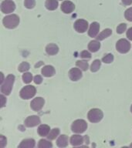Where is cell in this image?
I'll use <instances>...</instances> for the list:
<instances>
[{
  "instance_id": "16",
  "label": "cell",
  "mask_w": 132,
  "mask_h": 148,
  "mask_svg": "<svg viewBox=\"0 0 132 148\" xmlns=\"http://www.w3.org/2000/svg\"><path fill=\"white\" fill-rule=\"evenodd\" d=\"M36 142L33 139H25L23 140L19 145V148H33L35 147Z\"/></svg>"
},
{
  "instance_id": "22",
  "label": "cell",
  "mask_w": 132,
  "mask_h": 148,
  "mask_svg": "<svg viewBox=\"0 0 132 148\" xmlns=\"http://www.w3.org/2000/svg\"><path fill=\"white\" fill-rule=\"evenodd\" d=\"M58 2L57 0H46V8L48 10L53 11L57 9Z\"/></svg>"
},
{
  "instance_id": "41",
  "label": "cell",
  "mask_w": 132,
  "mask_h": 148,
  "mask_svg": "<svg viewBox=\"0 0 132 148\" xmlns=\"http://www.w3.org/2000/svg\"><path fill=\"white\" fill-rule=\"evenodd\" d=\"M130 147H132V144H131V145H130Z\"/></svg>"
},
{
  "instance_id": "10",
  "label": "cell",
  "mask_w": 132,
  "mask_h": 148,
  "mask_svg": "<svg viewBox=\"0 0 132 148\" xmlns=\"http://www.w3.org/2000/svg\"><path fill=\"white\" fill-rule=\"evenodd\" d=\"M24 123L27 127H34L40 123V119L38 116H30L25 119Z\"/></svg>"
},
{
  "instance_id": "4",
  "label": "cell",
  "mask_w": 132,
  "mask_h": 148,
  "mask_svg": "<svg viewBox=\"0 0 132 148\" xmlns=\"http://www.w3.org/2000/svg\"><path fill=\"white\" fill-rule=\"evenodd\" d=\"M104 114L100 109H91L87 114V118L91 123H98L103 119Z\"/></svg>"
},
{
  "instance_id": "40",
  "label": "cell",
  "mask_w": 132,
  "mask_h": 148,
  "mask_svg": "<svg viewBox=\"0 0 132 148\" xmlns=\"http://www.w3.org/2000/svg\"><path fill=\"white\" fill-rule=\"evenodd\" d=\"M131 113H132V105L131 106Z\"/></svg>"
},
{
  "instance_id": "20",
  "label": "cell",
  "mask_w": 132,
  "mask_h": 148,
  "mask_svg": "<svg viewBox=\"0 0 132 148\" xmlns=\"http://www.w3.org/2000/svg\"><path fill=\"white\" fill-rule=\"evenodd\" d=\"M100 48V43L98 42V40H92L88 44V49L92 53L97 52Z\"/></svg>"
},
{
  "instance_id": "30",
  "label": "cell",
  "mask_w": 132,
  "mask_h": 148,
  "mask_svg": "<svg viewBox=\"0 0 132 148\" xmlns=\"http://www.w3.org/2000/svg\"><path fill=\"white\" fill-rule=\"evenodd\" d=\"M25 8L27 9H32L36 5V1L35 0H25L24 2Z\"/></svg>"
},
{
  "instance_id": "33",
  "label": "cell",
  "mask_w": 132,
  "mask_h": 148,
  "mask_svg": "<svg viewBox=\"0 0 132 148\" xmlns=\"http://www.w3.org/2000/svg\"><path fill=\"white\" fill-rule=\"evenodd\" d=\"M7 140L3 135H0V147L4 148L5 146L6 145Z\"/></svg>"
},
{
  "instance_id": "24",
  "label": "cell",
  "mask_w": 132,
  "mask_h": 148,
  "mask_svg": "<svg viewBox=\"0 0 132 148\" xmlns=\"http://www.w3.org/2000/svg\"><path fill=\"white\" fill-rule=\"evenodd\" d=\"M76 66L79 67L81 70H83V71H87L89 68V64H88L87 62H86V61H81V60H78V61H76Z\"/></svg>"
},
{
  "instance_id": "6",
  "label": "cell",
  "mask_w": 132,
  "mask_h": 148,
  "mask_svg": "<svg viewBox=\"0 0 132 148\" xmlns=\"http://www.w3.org/2000/svg\"><path fill=\"white\" fill-rule=\"evenodd\" d=\"M116 49L120 53H127L129 52L131 49V44L127 39H120L118 40L116 44Z\"/></svg>"
},
{
  "instance_id": "2",
  "label": "cell",
  "mask_w": 132,
  "mask_h": 148,
  "mask_svg": "<svg viewBox=\"0 0 132 148\" xmlns=\"http://www.w3.org/2000/svg\"><path fill=\"white\" fill-rule=\"evenodd\" d=\"M3 24H4L5 27L8 28V29H15L17 27L19 23V18L17 15L12 14V15H9V16H6L3 18Z\"/></svg>"
},
{
  "instance_id": "26",
  "label": "cell",
  "mask_w": 132,
  "mask_h": 148,
  "mask_svg": "<svg viewBox=\"0 0 132 148\" xmlns=\"http://www.w3.org/2000/svg\"><path fill=\"white\" fill-rule=\"evenodd\" d=\"M100 65H101V62L99 60H96L93 62L91 66H90V70L93 73H95L99 70L100 67Z\"/></svg>"
},
{
  "instance_id": "9",
  "label": "cell",
  "mask_w": 132,
  "mask_h": 148,
  "mask_svg": "<svg viewBox=\"0 0 132 148\" xmlns=\"http://www.w3.org/2000/svg\"><path fill=\"white\" fill-rule=\"evenodd\" d=\"M44 103H45V101H44L43 98L36 97L32 99V101L30 103V107L34 111H39L43 108Z\"/></svg>"
},
{
  "instance_id": "31",
  "label": "cell",
  "mask_w": 132,
  "mask_h": 148,
  "mask_svg": "<svg viewBox=\"0 0 132 148\" xmlns=\"http://www.w3.org/2000/svg\"><path fill=\"white\" fill-rule=\"evenodd\" d=\"M125 18L127 19V21H130V22H132V7L127 9L126 11H125L124 13Z\"/></svg>"
},
{
  "instance_id": "11",
  "label": "cell",
  "mask_w": 132,
  "mask_h": 148,
  "mask_svg": "<svg viewBox=\"0 0 132 148\" xmlns=\"http://www.w3.org/2000/svg\"><path fill=\"white\" fill-rule=\"evenodd\" d=\"M74 9H75V5L70 1H64L61 5V10L66 14L71 13L74 12Z\"/></svg>"
},
{
  "instance_id": "35",
  "label": "cell",
  "mask_w": 132,
  "mask_h": 148,
  "mask_svg": "<svg viewBox=\"0 0 132 148\" xmlns=\"http://www.w3.org/2000/svg\"><path fill=\"white\" fill-rule=\"evenodd\" d=\"M33 80H34V83L36 84H40L43 82V79H42V77L39 75H37V76H35Z\"/></svg>"
},
{
  "instance_id": "5",
  "label": "cell",
  "mask_w": 132,
  "mask_h": 148,
  "mask_svg": "<svg viewBox=\"0 0 132 148\" xmlns=\"http://www.w3.org/2000/svg\"><path fill=\"white\" fill-rule=\"evenodd\" d=\"M87 128V123L84 120H75L71 126L72 131L76 134H82Z\"/></svg>"
},
{
  "instance_id": "17",
  "label": "cell",
  "mask_w": 132,
  "mask_h": 148,
  "mask_svg": "<svg viewBox=\"0 0 132 148\" xmlns=\"http://www.w3.org/2000/svg\"><path fill=\"white\" fill-rule=\"evenodd\" d=\"M50 132V127L46 124H42L38 127V134L41 136H47Z\"/></svg>"
},
{
  "instance_id": "21",
  "label": "cell",
  "mask_w": 132,
  "mask_h": 148,
  "mask_svg": "<svg viewBox=\"0 0 132 148\" xmlns=\"http://www.w3.org/2000/svg\"><path fill=\"white\" fill-rule=\"evenodd\" d=\"M111 34H112V30L110 29H106L103 30L96 38L98 41H101V40H104V39L110 36Z\"/></svg>"
},
{
  "instance_id": "28",
  "label": "cell",
  "mask_w": 132,
  "mask_h": 148,
  "mask_svg": "<svg viewBox=\"0 0 132 148\" xmlns=\"http://www.w3.org/2000/svg\"><path fill=\"white\" fill-rule=\"evenodd\" d=\"M23 80L25 83H30L32 80V75L30 73H25L23 75Z\"/></svg>"
},
{
  "instance_id": "25",
  "label": "cell",
  "mask_w": 132,
  "mask_h": 148,
  "mask_svg": "<svg viewBox=\"0 0 132 148\" xmlns=\"http://www.w3.org/2000/svg\"><path fill=\"white\" fill-rule=\"evenodd\" d=\"M60 134V130L58 128H54L50 132V134H48L47 136V138L50 140H54L58 136V135Z\"/></svg>"
},
{
  "instance_id": "7",
  "label": "cell",
  "mask_w": 132,
  "mask_h": 148,
  "mask_svg": "<svg viewBox=\"0 0 132 148\" xmlns=\"http://www.w3.org/2000/svg\"><path fill=\"white\" fill-rule=\"evenodd\" d=\"M16 9V5L11 0H5L1 4V10L2 13H11Z\"/></svg>"
},
{
  "instance_id": "37",
  "label": "cell",
  "mask_w": 132,
  "mask_h": 148,
  "mask_svg": "<svg viewBox=\"0 0 132 148\" xmlns=\"http://www.w3.org/2000/svg\"><path fill=\"white\" fill-rule=\"evenodd\" d=\"M1 100H2V105H1V107H3V106L6 105V99L5 98V97L3 95H1Z\"/></svg>"
},
{
  "instance_id": "23",
  "label": "cell",
  "mask_w": 132,
  "mask_h": 148,
  "mask_svg": "<svg viewBox=\"0 0 132 148\" xmlns=\"http://www.w3.org/2000/svg\"><path fill=\"white\" fill-rule=\"evenodd\" d=\"M53 147V144L50 141L42 139L39 141L38 143V147L39 148H51Z\"/></svg>"
},
{
  "instance_id": "13",
  "label": "cell",
  "mask_w": 132,
  "mask_h": 148,
  "mask_svg": "<svg viewBox=\"0 0 132 148\" xmlns=\"http://www.w3.org/2000/svg\"><path fill=\"white\" fill-rule=\"evenodd\" d=\"M100 30V25L99 23H97V22H94V23H92L90 24V29H89V31H88V35L89 36L92 37H96L97 35L98 34Z\"/></svg>"
},
{
  "instance_id": "15",
  "label": "cell",
  "mask_w": 132,
  "mask_h": 148,
  "mask_svg": "<svg viewBox=\"0 0 132 148\" xmlns=\"http://www.w3.org/2000/svg\"><path fill=\"white\" fill-rule=\"evenodd\" d=\"M56 71L54 67L52 66H45L42 69V74L46 77H51L55 74Z\"/></svg>"
},
{
  "instance_id": "36",
  "label": "cell",
  "mask_w": 132,
  "mask_h": 148,
  "mask_svg": "<svg viewBox=\"0 0 132 148\" xmlns=\"http://www.w3.org/2000/svg\"><path fill=\"white\" fill-rule=\"evenodd\" d=\"M127 37L131 41H132V27L130 28L127 31Z\"/></svg>"
},
{
  "instance_id": "27",
  "label": "cell",
  "mask_w": 132,
  "mask_h": 148,
  "mask_svg": "<svg viewBox=\"0 0 132 148\" xmlns=\"http://www.w3.org/2000/svg\"><path fill=\"white\" fill-rule=\"evenodd\" d=\"M30 68V64L28 63L27 62H23L21 63L19 66V68H18V70L19 72H25V71H28Z\"/></svg>"
},
{
  "instance_id": "39",
  "label": "cell",
  "mask_w": 132,
  "mask_h": 148,
  "mask_svg": "<svg viewBox=\"0 0 132 148\" xmlns=\"http://www.w3.org/2000/svg\"><path fill=\"white\" fill-rule=\"evenodd\" d=\"M1 76H2V80H1V84L3 83V81H4V76H3V73H1Z\"/></svg>"
},
{
  "instance_id": "1",
  "label": "cell",
  "mask_w": 132,
  "mask_h": 148,
  "mask_svg": "<svg viewBox=\"0 0 132 148\" xmlns=\"http://www.w3.org/2000/svg\"><path fill=\"white\" fill-rule=\"evenodd\" d=\"M14 81H15V76L12 74H9L7 76V77L5 79L4 83L1 86V92L2 94L8 95L10 94L12 91V86H13Z\"/></svg>"
},
{
  "instance_id": "34",
  "label": "cell",
  "mask_w": 132,
  "mask_h": 148,
  "mask_svg": "<svg viewBox=\"0 0 132 148\" xmlns=\"http://www.w3.org/2000/svg\"><path fill=\"white\" fill-rule=\"evenodd\" d=\"M80 56L82 58H83V59H90L91 58V54L88 51L84 50L81 52Z\"/></svg>"
},
{
  "instance_id": "8",
  "label": "cell",
  "mask_w": 132,
  "mask_h": 148,
  "mask_svg": "<svg viewBox=\"0 0 132 148\" xmlns=\"http://www.w3.org/2000/svg\"><path fill=\"white\" fill-rule=\"evenodd\" d=\"M74 27L77 32L83 33L87 30L88 22L84 19H78L74 23Z\"/></svg>"
},
{
  "instance_id": "18",
  "label": "cell",
  "mask_w": 132,
  "mask_h": 148,
  "mask_svg": "<svg viewBox=\"0 0 132 148\" xmlns=\"http://www.w3.org/2000/svg\"><path fill=\"white\" fill-rule=\"evenodd\" d=\"M46 53L50 56H53L57 54L59 52V47H58L56 44L50 43L47 45L46 47Z\"/></svg>"
},
{
  "instance_id": "12",
  "label": "cell",
  "mask_w": 132,
  "mask_h": 148,
  "mask_svg": "<svg viewBox=\"0 0 132 148\" xmlns=\"http://www.w3.org/2000/svg\"><path fill=\"white\" fill-rule=\"evenodd\" d=\"M69 76L73 81H77L82 77V72L79 68H72L69 72Z\"/></svg>"
},
{
  "instance_id": "32",
  "label": "cell",
  "mask_w": 132,
  "mask_h": 148,
  "mask_svg": "<svg viewBox=\"0 0 132 148\" xmlns=\"http://www.w3.org/2000/svg\"><path fill=\"white\" fill-rule=\"evenodd\" d=\"M127 29V25L125 23H121L117 27V33L118 34H122Z\"/></svg>"
},
{
  "instance_id": "3",
  "label": "cell",
  "mask_w": 132,
  "mask_h": 148,
  "mask_svg": "<svg viewBox=\"0 0 132 148\" xmlns=\"http://www.w3.org/2000/svg\"><path fill=\"white\" fill-rule=\"evenodd\" d=\"M36 92V90L35 86L32 85H28L20 90L19 95L21 98H23V99H29L34 97Z\"/></svg>"
},
{
  "instance_id": "29",
  "label": "cell",
  "mask_w": 132,
  "mask_h": 148,
  "mask_svg": "<svg viewBox=\"0 0 132 148\" xmlns=\"http://www.w3.org/2000/svg\"><path fill=\"white\" fill-rule=\"evenodd\" d=\"M102 61L105 63H111L113 61V56L111 53H109V54L105 56L104 57H103Z\"/></svg>"
},
{
  "instance_id": "38",
  "label": "cell",
  "mask_w": 132,
  "mask_h": 148,
  "mask_svg": "<svg viewBox=\"0 0 132 148\" xmlns=\"http://www.w3.org/2000/svg\"><path fill=\"white\" fill-rule=\"evenodd\" d=\"M122 2L125 5H130L132 4V0H122Z\"/></svg>"
},
{
  "instance_id": "14",
  "label": "cell",
  "mask_w": 132,
  "mask_h": 148,
  "mask_svg": "<svg viewBox=\"0 0 132 148\" xmlns=\"http://www.w3.org/2000/svg\"><path fill=\"white\" fill-rule=\"evenodd\" d=\"M83 142H84V137H83L80 135H74L70 138V143L74 147L82 146V143Z\"/></svg>"
},
{
  "instance_id": "19",
  "label": "cell",
  "mask_w": 132,
  "mask_h": 148,
  "mask_svg": "<svg viewBox=\"0 0 132 148\" xmlns=\"http://www.w3.org/2000/svg\"><path fill=\"white\" fill-rule=\"evenodd\" d=\"M56 144L59 147H66L68 145V136L67 135H61L56 140Z\"/></svg>"
}]
</instances>
